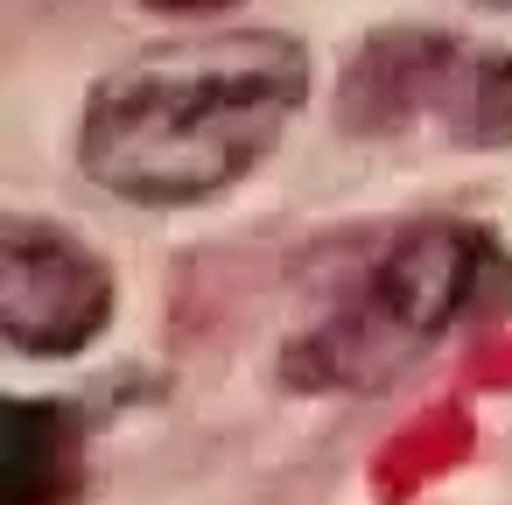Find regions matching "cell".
Segmentation results:
<instances>
[{
  "label": "cell",
  "mask_w": 512,
  "mask_h": 505,
  "mask_svg": "<svg viewBox=\"0 0 512 505\" xmlns=\"http://www.w3.org/2000/svg\"><path fill=\"white\" fill-rule=\"evenodd\" d=\"M78 477V414L57 400H8L0 414V505H57Z\"/></svg>",
  "instance_id": "cell-4"
},
{
  "label": "cell",
  "mask_w": 512,
  "mask_h": 505,
  "mask_svg": "<svg viewBox=\"0 0 512 505\" xmlns=\"http://www.w3.org/2000/svg\"><path fill=\"white\" fill-rule=\"evenodd\" d=\"M148 8H162V15H204V8H225V0H148Z\"/></svg>",
  "instance_id": "cell-6"
},
{
  "label": "cell",
  "mask_w": 512,
  "mask_h": 505,
  "mask_svg": "<svg viewBox=\"0 0 512 505\" xmlns=\"http://www.w3.org/2000/svg\"><path fill=\"white\" fill-rule=\"evenodd\" d=\"M491 281H498V246L484 232L421 225L365 274V288L330 323H316L288 351V379L295 386H386L456 316H470Z\"/></svg>",
  "instance_id": "cell-2"
},
{
  "label": "cell",
  "mask_w": 512,
  "mask_h": 505,
  "mask_svg": "<svg viewBox=\"0 0 512 505\" xmlns=\"http://www.w3.org/2000/svg\"><path fill=\"white\" fill-rule=\"evenodd\" d=\"M463 134H470L477 148H512V57L470 71V113H463Z\"/></svg>",
  "instance_id": "cell-5"
},
{
  "label": "cell",
  "mask_w": 512,
  "mask_h": 505,
  "mask_svg": "<svg viewBox=\"0 0 512 505\" xmlns=\"http://www.w3.org/2000/svg\"><path fill=\"white\" fill-rule=\"evenodd\" d=\"M302 99L309 50L281 29L169 36L92 85L78 162L127 204H204L267 162Z\"/></svg>",
  "instance_id": "cell-1"
},
{
  "label": "cell",
  "mask_w": 512,
  "mask_h": 505,
  "mask_svg": "<svg viewBox=\"0 0 512 505\" xmlns=\"http://www.w3.org/2000/svg\"><path fill=\"white\" fill-rule=\"evenodd\" d=\"M113 316V274L106 260L43 218L0 225V337L29 358H71L85 351Z\"/></svg>",
  "instance_id": "cell-3"
}]
</instances>
